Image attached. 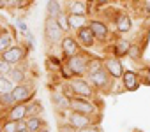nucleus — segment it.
<instances>
[{
    "instance_id": "f257e3e1",
    "label": "nucleus",
    "mask_w": 150,
    "mask_h": 132,
    "mask_svg": "<svg viewBox=\"0 0 150 132\" xmlns=\"http://www.w3.org/2000/svg\"><path fill=\"white\" fill-rule=\"evenodd\" d=\"M90 60H92V56H88L87 53L80 51V53H76V55L65 58L64 62L67 63V67L72 71V74L76 76V78H83V76H87V72H88V63H90Z\"/></svg>"
},
{
    "instance_id": "f03ea898",
    "label": "nucleus",
    "mask_w": 150,
    "mask_h": 132,
    "mask_svg": "<svg viewBox=\"0 0 150 132\" xmlns=\"http://www.w3.org/2000/svg\"><path fill=\"white\" fill-rule=\"evenodd\" d=\"M87 79L90 81V85L97 90V92H111V85H113V76L103 67L96 72L87 74Z\"/></svg>"
},
{
    "instance_id": "7ed1b4c3",
    "label": "nucleus",
    "mask_w": 150,
    "mask_h": 132,
    "mask_svg": "<svg viewBox=\"0 0 150 132\" xmlns=\"http://www.w3.org/2000/svg\"><path fill=\"white\" fill-rule=\"evenodd\" d=\"M71 109L72 111H78V113H83V114H88V116L101 118L99 106L96 102H92L90 99H87V97H76V95H74L71 99Z\"/></svg>"
},
{
    "instance_id": "20e7f679",
    "label": "nucleus",
    "mask_w": 150,
    "mask_h": 132,
    "mask_svg": "<svg viewBox=\"0 0 150 132\" xmlns=\"http://www.w3.org/2000/svg\"><path fill=\"white\" fill-rule=\"evenodd\" d=\"M65 116V121L71 123L74 128H83V127H88V125H94V123H99L101 118H96V116H88V114H83V113H78V111H65L62 113Z\"/></svg>"
},
{
    "instance_id": "39448f33",
    "label": "nucleus",
    "mask_w": 150,
    "mask_h": 132,
    "mask_svg": "<svg viewBox=\"0 0 150 132\" xmlns=\"http://www.w3.org/2000/svg\"><path fill=\"white\" fill-rule=\"evenodd\" d=\"M65 32L58 27L57 23V18H51V16H46V21H44V39L50 42V44H55L64 39Z\"/></svg>"
},
{
    "instance_id": "423d86ee",
    "label": "nucleus",
    "mask_w": 150,
    "mask_h": 132,
    "mask_svg": "<svg viewBox=\"0 0 150 132\" xmlns=\"http://www.w3.org/2000/svg\"><path fill=\"white\" fill-rule=\"evenodd\" d=\"M74 95L76 97H87V99H92L96 95V88L90 85V81L87 78H72V79H67Z\"/></svg>"
},
{
    "instance_id": "0eeeda50",
    "label": "nucleus",
    "mask_w": 150,
    "mask_h": 132,
    "mask_svg": "<svg viewBox=\"0 0 150 132\" xmlns=\"http://www.w3.org/2000/svg\"><path fill=\"white\" fill-rule=\"evenodd\" d=\"M27 55H28V46H27V44H25V46H21V44H13L9 49H6L0 56H2L4 60H7L9 63H13V65H18V63H23V62H25Z\"/></svg>"
},
{
    "instance_id": "6e6552de",
    "label": "nucleus",
    "mask_w": 150,
    "mask_h": 132,
    "mask_svg": "<svg viewBox=\"0 0 150 132\" xmlns=\"http://www.w3.org/2000/svg\"><path fill=\"white\" fill-rule=\"evenodd\" d=\"M13 95L18 102L21 104H28L34 97H35V86L32 81H23L20 85H14V90H13Z\"/></svg>"
},
{
    "instance_id": "1a4fd4ad",
    "label": "nucleus",
    "mask_w": 150,
    "mask_h": 132,
    "mask_svg": "<svg viewBox=\"0 0 150 132\" xmlns=\"http://www.w3.org/2000/svg\"><path fill=\"white\" fill-rule=\"evenodd\" d=\"M103 63H104V69L113 76V79H122V74H124V63L120 62V58L118 56H115V55H108L106 58H103Z\"/></svg>"
},
{
    "instance_id": "9d476101",
    "label": "nucleus",
    "mask_w": 150,
    "mask_h": 132,
    "mask_svg": "<svg viewBox=\"0 0 150 132\" xmlns=\"http://www.w3.org/2000/svg\"><path fill=\"white\" fill-rule=\"evenodd\" d=\"M88 27L92 28V32H94V35H96V39H97V42H108V41L111 39L110 27H108L104 21H101V20H90V21H88Z\"/></svg>"
},
{
    "instance_id": "9b49d317",
    "label": "nucleus",
    "mask_w": 150,
    "mask_h": 132,
    "mask_svg": "<svg viewBox=\"0 0 150 132\" xmlns=\"http://www.w3.org/2000/svg\"><path fill=\"white\" fill-rule=\"evenodd\" d=\"M80 49H81L80 42L76 41V37H72V35H67V34H65L64 39L60 41V51H62L64 58H69V56H72V55L80 53Z\"/></svg>"
},
{
    "instance_id": "f8f14e48",
    "label": "nucleus",
    "mask_w": 150,
    "mask_h": 132,
    "mask_svg": "<svg viewBox=\"0 0 150 132\" xmlns=\"http://www.w3.org/2000/svg\"><path fill=\"white\" fill-rule=\"evenodd\" d=\"M50 99H51V104H53V107H55V109H57L60 114L71 109V97H67V95H65L62 90H55V92H51Z\"/></svg>"
},
{
    "instance_id": "ddd939ff",
    "label": "nucleus",
    "mask_w": 150,
    "mask_h": 132,
    "mask_svg": "<svg viewBox=\"0 0 150 132\" xmlns=\"http://www.w3.org/2000/svg\"><path fill=\"white\" fill-rule=\"evenodd\" d=\"M122 88L125 90V92H136L138 88H139V85H141V79H139V74L138 72H134V71H124V74H122Z\"/></svg>"
},
{
    "instance_id": "4468645a",
    "label": "nucleus",
    "mask_w": 150,
    "mask_h": 132,
    "mask_svg": "<svg viewBox=\"0 0 150 132\" xmlns=\"http://www.w3.org/2000/svg\"><path fill=\"white\" fill-rule=\"evenodd\" d=\"M76 41L80 42V46H83V48H92L96 42H97V39H96V35H94V32H92V28L88 27V25H85V27H81L80 30H76Z\"/></svg>"
},
{
    "instance_id": "2eb2a0df",
    "label": "nucleus",
    "mask_w": 150,
    "mask_h": 132,
    "mask_svg": "<svg viewBox=\"0 0 150 132\" xmlns=\"http://www.w3.org/2000/svg\"><path fill=\"white\" fill-rule=\"evenodd\" d=\"M27 118H28V107H27V104H21V102H18L16 106H13L4 114V120H14V121H23Z\"/></svg>"
},
{
    "instance_id": "dca6fc26",
    "label": "nucleus",
    "mask_w": 150,
    "mask_h": 132,
    "mask_svg": "<svg viewBox=\"0 0 150 132\" xmlns=\"http://www.w3.org/2000/svg\"><path fill=\"white\" fill-rule=\"evenodd\" d=\"M113 25H115V30L118 34H127L131 28H132V21H131V16L127 13H117L115 18H113Z\"/></svg>"
},
{
    "instance_id": "f3484780",
    "label": "nucleus",
    "mask_w": 150,
    "mask_h": 132,
    "mask_svg": "<svg viewBox=\"0 0 150 132\" xmlns=\"http://www.w3.org/2000/svg\"><path fill=\"white\" fill-rule=\"evenodd\" d=\"M27 76H28V72H27V63H25V62H23V63H18V65H13L11 72L7 74V78H9L14 85H20V83L27 81Z\"/></svg>"
},
{
    "instance_id": "a211bd4d",
    "label": "nucleus",
    "mask_w": 150,
    "mask_h": 132,
    "mask_svg": "<svg viewBox=\"0 0 150 132\" xmlns=\"http://www.w3.org/2000/svg\"><path fill=\"white\" fill-rule=\"evenodd\" d=\"M131 46H132V42H131V41H127V39H118L117 42H113L111 51H113V55H115V56L124 58V56H127V55H129Z\"/></svg>"
},
{
    "instance_id": "6ab92c4d",
    "label": "nucleus",
    "mask_w": 150,
    "mask_h": 132,
    "mask_svg": "<svg viewBox=\"0 0 150 132\" xmlns=\"http://www.w3.org/2000/svg\"><path fill=\"white\" fill-rule=\"evenodd\" d=\"M14 44V30H0V55Z\"/></svg>"
},
{
    "instance_id": "aec40b11",
    "label": "nucleus",
    "mask_w": 150,
    "mask_h": 132,
    "mask_svg": "<svg viewBox=\"0 0 150 132\" xmlns=\"http://www.w3.org/2000/svg\"><path fill=\"white\" fill-rule=\"evenodd\" d=\"M67 18H69L71 30H80L81 27L88 25V21H90V20H87V16H83V14H74V13H67Z\"/></svg>"
},
{
    "instance_id": "412c9836",
    "label": "nucleus",
    "mask_w": 150,
    "mask_h": 132,
    "mask_svg": "<svg viewBox=\"0 0 150 132\" xmlns=\"http://www.w3.org/2000/svg\"><path fill=\"white\" fill-rule=\"evenodd\" d=\"M69 13L87 16V14H88V2H87V0H71V4H69Z\"/></svg>"
},
{
    "instance_id": "4be33fe9",
    "label": "nucleus",
    "mask_w": 150,
    "mask_h": 132,
    "mask_svg": "<svg viewBox=\"0 0 150 132\" xmlns=\"http://www.w3.org/2000/svg\"><path fill=\"white\" fill-rule=\"evenodd\" d=\"M16 104H18V100L14 99L13 92L0 95V113H2V114H6V113H7L13 106H16Z\"/></svg>"
},
{
    "instance_id": "5701e85b",
    "label": "nucleus",
    "mask_w": 150,
    "mask_h": 132,
    "mask_svg": "<svg viewBox=\"0 0 150 132\" xmlns=\"http://www.w3.org/2000/svg\"><path fill=\"white\" fill-rule=\"evenodd\" d=\"M27 127H28L30 132H39L42 127H46V121H44L42 116H39V114H30V116L27 118Z\"/></svg>"
},
{
    "instance_id": "b1692460",
    "label": "nucleus",
    "mask_w": 150,
    "mask_h": 132,
    "mask_svg": "<svg viewBox=\"0 0 150 132\" xmlns=\"http://www.w3.org/2000/svg\"><path fill=\"white\" fill-rule=\"evenodd\" d=\"M60 13H64V9H62L58 0H48V4H46V14L51 16V18H57Z\"/></svg>"
},
{
    "instance_id": "393cba45",
    "label": "nucleus",
    "mask_w": 150,
    "mask_h": 132,
    "mask_svg": "<svg viewBox=\"0 0 150 132\" xmlns=\"http://www.w3.org/2000/svg\"><path fill=\"white\" fill-rule=\"evenodd\" d=\"M14 90V83L7 78V76H2L0 78V95H4V93H9Z\"/></svg>"
},
{
    "instance_id": "a878e982",
    "label": "nucleus",
    "mask_w": 150,
    "mask_h": 132,
    "mask_svg": "<svg viewBox=\"0 0 150 132\" xmlns=\"http://www.w3.org/2000/svg\"><path fill=\"white\" fill-rule=\"evenodd\" d=\"M0 130H4V132H18V130H20V121L4 120L2 125H0Z\"/></svg>"
},
{
    "instance_id": "bb28decb",
    "label": "nucleus",
    "mask_w": 150,
    "mask_h": 132,
    "mask_svg": "<svg viewBox=\"0 0 150 132\" xmlns=\"http://www.w3.org/2000/svg\"><path fill=\"white\" fill-rule=\"evenodd\" d=\"M57 23H58V27L65 32V34H69V30H71V25H69V18H67V13H60L58 16H57Z\"/></svg>"
},
{
    "instance_id": "cd10ccee",
    "label": "nucleus",
    "mask_w": 150,
    "mask_h": 132,
    "mask_svg": "<svg viewBox=\"0 0 150 132\" xmlns=\"http://www.w3.org/2000/svg\"><path fill=\"white\" fill-rule=\"evenodd\" d=\"M143 49H145V48H143L139 42H138V44H132V46H131V49H129V55H127V56H129V58H132V60H139V58H141V51H143Z\"/></svg>"
},
{
    "instance_id": "c85d7f7f",
    "label": "nucleus",
    "mask_w": 150,
    "mask_h": 132,
    "mask_svg": "<svg viewBox=\"0 0 150 132\" xmlns=\"http://www.w3.org/2000/svg\"><path fill=\"white\" fill-rule=\"evenodd\" d=\"M27 107H28V116H30V114H39V113L42 111L41 100H30V102L27 104Z\"/></svg>"
},
{
    "instance_id": "c756f323",
    "label": "nucleus",
    "mask_w": 150,
    "mask_h": 132,
    "mask_svg": "<svg viewBox=\"0 0 150 132\" xmlns=\"http://www.w3.org/2000/svg\"><path fill=\"white\" fill-rule=\"evenodd\" d=\"M103 67H104L103 60H99V58H94V56H92V60H90V63H88V72H87V74L96 72V71H99V69H103Z\"/></svg>"
},
{
    "instance_id": "7c9ffc66",
    "label": "nucleus",
    "mask_w": 150,
    "mask_h": 132,
    "mask_svg": "<svg viewBox=\"0 0 150 132\" xmlns=\"http://www.w3.org/2000/svg\"><path fill=\"white\" fill-rule=\"evenodd\" d=\"M138 74H139L141 85H146V86H150V67H145V69H141Z\"/></svg>"
},
{
    "instance_id": "2f4dec72",
    "label": "nucleus",
    "mask_w": 150,
    "mask_h": 132,
    "mask_svg": "<svg viewBox=\"0 0 150 132\" xmlns=\"http://www.w3.org/2000/svg\"><path fill=\"white\" fill-rule=\"evenodd\" d=\"M11 69H13V63H9L7 60H4L2 56H0V74H2V76H7V74L11 72Z\"/></svg>"
},
{
    "instance_id": "473e14b6",
    "label": "nucleus",
    "mask_w": 150,
    "mask_h": 132,
    "mask_svg": "<svg viewBox=\"0 0 150 132\" xmlns=\"http://www.w3.org/2000/svg\"><path fill=\"white\" fill-rule=\"evenodd\" d=\"M76 132H103V128L99 127V123H94V125H88V127H83V128H78Z\"/></svg>"
},
{
    "instance_id": "72a5a7b5",
    "label": "nucleus",
    "mask_w": 150,
    "mask_h": 132,
    "mask_svg": "<svg viewBox=\"0 0 150 132\" xmlns=\"http://www.w3.org/2000/svg\"><path fill=\"white\" fill-rule=\"evenodd\" d=\"M76 130H78V128H74V127H72L71 123H67V121L58 125V132H76Z\"/></svg>"
},
{
    "instance_id": "f704fd0d",
    "label": "nucleus",
    "mask_w": 150,
    "mask_h": 132,
    "mask_svg": "<svg viewBox=\"0 0 150 132\" xmlns=\"http://www.w3.org/2000/svg\"><path fill=\"white\" fill-rule=\"evenodd\" d=\"M25 35V41H27V46H28V49H34L35 48V41H34V35L30 34V32H27V34H23Z\"/></svg>"
},
{
    "instance_id": "c9c22d12",
    "label": "nucleus",
    "mask_w": 150,
    "mask_h": 132,
    "mask_svg": "<svg viewBox=\"0 0 150 132\" xmlns=\"http://www.w3.org/2000/svg\"><path fill=\"white\" fill-rule=\"evenodd\" d=\"M16 27L21 30V34H27V32H28V25H27L23 20H16Z\"/></svg>"
},
{
    "instance_id": "e433bc0d",
    "label": "nucleus",
    "mask_w": 150,
    "mask_h": 132,
    "mask_svg": "<svg viewBox=\"0 0 150 132\" xmlns=\"http://www.w3.org/2000/svg\"><path fill=\"white\" fill-rule=\"evenodd\" d=\"M141 16L143 18H148L150 16V2H146V4L141 6Z\"/></svg>"
},
{
    "instance_id": "4c0bfd02",
    "label": "nucleus",
    "mask_w": 150,
    "mask_h": 132,
    "mask_svg": "<svg viewBox=\"0 0 150 132\" xmlns=\"http://www.w3.org/2000/svg\"><path fill=\"white\" fill-rule=\"evenodd\" d=\"M18 132H30V130H28V127H27V120L20 121V130H18Z\"/></svg>"
},
{
    "instance_id": "58836bf2",
    "label": "nucleus",
    "mask_w": 150,
    "mask_h": 132,
    "mask_svg": "<svg viewBox=\"0 0 150 132\" xmlns=\"http://www.w3.org/2000/svg\"><path fill=\"white\" fill-rule=\"evenodd\" d=\"M94 2H96L97 6H106V4L110 2V0H94Z\"/></svg>"
},
{
    "instance_id": "ea45409f",
    "label": "nucleus",
    "mask_w": 150,
    "mask_h": 132,
    "mask_svg": "<svg viewBox=\"0 0 150 132\" xmlns=\"http://www.w3.org/2000/svg\"><path fill=\"white\" fill-rule=\"evenodd\" d=\"M131 2H132V4H143L145 0H131Z\"/></svg>"
},
{
    "instance_id": "a19ab883",
    "label": "nucleus",
    "mask_w": 150,
    "mask_h": 132,
    "mask_svg": "<svg viewBox=\"0 0 150 132\" xmlns=\"http://www.w3.org/2000/svg\"><path fill=\"white\" fill-rule=\"evenodd\" d=\"M39 132H50V128H48V127H42V128H41Z\"/></svg>"
},
{
    "instance_id": "79ce46f5",
    "label": "nucleus",
    "mask_w": 150,
    "mask_h": 132,
    "mask_svg": "<svg viewBox=\"0 0 150 132\" xmlns=\"http://www.w3.org/2000/svg\"><path fill=\"white\" fill-rule=\"evenodd\" d=\"M146 20H148V21H146V27H150V16H148Z\"/></svg>"
},
{
    "instance_id": "37998d69",
    "label": "nucleus",
    "mask_w": 150,
    "mask_h": 132,
    "mask_svg": "<svg viewBox=\"0 0 150 132\" xmlns=\"http://www.w3.org/2000/svg\"><path fill=\"white\" fill-rule=\"evenodd\" d=\"M27 2H32V0H27Z\"/></svg>"
},
{
    "instance_id": "c03bdc74",
    "label": "nucleus",
    "mask_w": 150,
    "mask_h": 132,
    "mask_svg": "<svg viewBox=\"0 0 150 132\" xmlns=\"http://www.w3.org/2000/svg\"><path fill=\"white\" fill-rule=\"evenodd\" d=\"M0 78H2V74H0Z\"/></svg>"
},
{
    "instance_id": "a18cd8bd",
    "label": "nucleus",
    "mask_w": 150,
    "mask_h": 132,
    "mask_svg": "<svg viewBox=\"0 0 150 132\" xmlns=\"http://www.w3.org/2000/svg\"><path fill=\"white\" fill-rule=\"evenodd\" d=\"M0 132H4V130H0Z\"/></svg>"
}]
</instances>
